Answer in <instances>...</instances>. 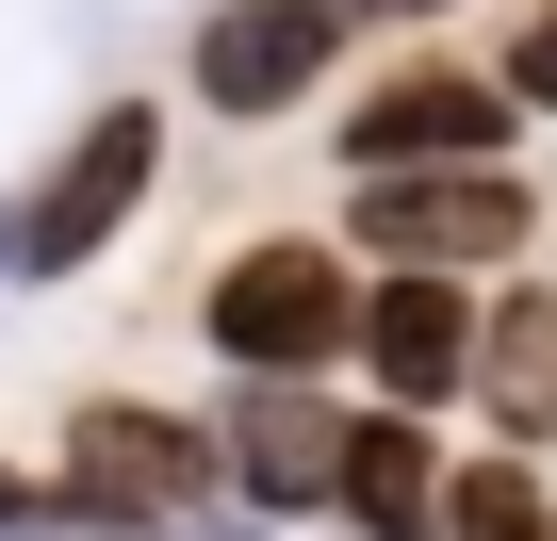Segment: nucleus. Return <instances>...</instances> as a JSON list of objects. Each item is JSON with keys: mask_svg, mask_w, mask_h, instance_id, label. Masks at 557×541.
<instances>
[{"mask_svg": "<svg viewBox=\"0 0 557 541\" xmlns=\"http://www.w3.org/2000/svg\"><path fill=\"white\" fill-rule=\"evenodd\" d=\"M361 296H377V280H361L329 230H262V246L213 262L197 345H213L230 378H329V361H361Z\"/></svg>", "mask_w": 557, "mask_h": 541, "instance_id": "nucleus-1", "label": "nucleus"}, {"mask_svg": "<svg viewBox=\"0 0 557 541\" xmlns=\"http://www.w3.org/2000/svg\"><path fill=\"white\" fill-rule=\"evenodd\" d=\"M524 230H541V197L508 164H394L345 197V262H377V280H492Z\"/></svg>", "mask_w": 557, "mask_h": 541, "instance_id": "nucleus-2", "label": "nucleus"}, {"mask_svg": "<svg viewBox=\"0 0 557 541\" xmlns=\"http://www.w3.org/2000/svg\"><path fill=\"white\" fill-rule=\"evenodd\" d=\"M213 492H230L213 427H181V410H148V394H83V410H66V476H50L66 525H197Z\"/></svg>", "mask_w": 557, "mask_h": 541, "instance_id": "nucleus-3", "label": "nucleus"}, {"mask_svg": "<svg viewBox=\"0 0 557 541\" xmlns=\"http://www.w3.org/2000/svg\"><path fill=\"white\" fill-rule=\"evenodd\" d=\"M148 181H164V99H99L66 132V164L17 197V262H34V280H83V262L148 213Z\"/></svg>", "mask_w": 557, "mask_h": 541, "instance_id": "nucleus-4", "label": "nucleus"}, {"mask_svg": "<svg viewBox=\"0 0 557 541\" xmlns=\"http://www.w3.org/2000/svg\"><path fill=\"white\" fill-rule=\"evenodd\" d=\"M508 66H459V50H426V66H377L361 99H345V164L361 181H394V164H508Z\"/></svg>", "mask_w": 557, "mask_h": 541, "instance_id": "nucleus-5", "label": "nucleus"}, {"mask_svg": "<svg viewBox=\"0 0 557 541\" xmlns=\"http://www.w3.org/2000/svg\"><path fill=\"white\" fill-rule=\"evenodd\" d=\"M345 34H361L345 0H213L197 17V99L213 115H296V99H329Z\"/></svg>", "mask_w": 557, "mask_h": 541, "instance_id": "nucleus-6", "label": "nucleus"}, {"mask_svg": "<svg viewBox=\"0 0 557 541\" xmlns=\"http://www.w3.org/2000/svg\"><path fill=\"white\" fill-rule=\"evenodd\" d=\"M345 394L329 378H230V427H213V459H230V492L246 508H329L345 492Z\"/></svg>", "mask_w": 557, "mask_h": 541, "instance_id": "nucleus-7", "label": "nucleus"}, {"mask_svg": "<svg viewBox=\"0 0 557 541\" xmlns=\"http://www.w3.org/2000/svg\"><path fill=\"white\" fill-rule=\"evenodd\" d=\"M475 280H377L361 296V378H377V410H443V394H475Z\"/></svg>", "mask_w": 557, "mask_h": 541, "instance_id": "nucleus-8", "label": "nucleus"}, {"mask_svg": "<svg viewBox=\"0 0 557 541\" xmlns=\"http://www.w3.org/2000/svg\"><path fill=\"white\" fill-rule=\"evenodd\" d=\"M329 508H345V541H443V443H426V410H361Z\"/></svg>", "mask_w": 557, "mask_h": 541, "instance_id": "nucleus-9", "label": "nucleus"}, {"mask_svg": "<svg viewBox=\"0 0 557 541\" xmlns=\"http://www.w3.org/2000/svg\"><path fill=\"white\" fill-rule=\"evenodd\" d=\"M475 410H492V459L557 443V296H492L475 312Z\"/></svg>", "mask_w": 557, "mask_h": 541, "instance_id": "nucleus-10", "label": "nucleus"}, {"mask_svg": "<svg viewBox=\"0 0 557 541\" xmlns=\"http://www.w3.org/2000/svg\"><path fill=\"white\" fill-rule=\"evenodd\" d=\"M443 541H557L541 459H459V476H443Z\"/></svg>", "mask_w": 557, "mask_h": 541, "instance_id": "nucleus-11", "label": "nucleus"}, {"mask_svg": "<svg viewBox=\"0 0 557 541\" xmlns=\"http://www.w3.org/2000/svg\"><path fill=\"white\" fill-rule=\"evenodd\" d=\"M508 99H524V115H557V0L508 34Z\"/></svg>", "mask_w": 557, "mask_h": 541, "instance_id": "nucleus-12", "label": "nucleus"}, {"mask_svg": "<svg viewBox=\"0 0 557 541\" xmlns=\"http://www.w3.org/2000/svg\"><path fill=\"white\" fill-rule=\"evenodd\" d=\"M181 541H262V525H246V508H197V525H181Z\"/></svg>", "mask_w": 557, "mask_h": 541, "instance_id": "nucleus-13", "label": "nucleus"}, {"mask_svg": "<svg viewBox=\"0 0 557 541\" xmlns=\"http://www.w3.org/2000/svg\"><path fill=\"white\" fill-rule=\"evenodd\" d=\"M345 17H459V0H345Z\"/></svg>", "mask_w": 557, "mask_h": 541, "instance_id": "nucleus-14", "label": "nucleus"}, {"mask_svg": "<svg viewBox=\"0 0 557 541\" xmlns=\"http://www.w3.org/2000/svg\"><path fill=\"white\" fill-rule=\"evenodd\" d=\"M0 525H34V476H0Z\"/></svg>", "mask_w": 557, "mask_h": 541, "instance_id": "nucleus-15", "label": "nucleus"}, {"mask_svg": "<svg viewBox=\"0 0 557 541\" xmlns=\"http://www.w3.org/2000/svg\"><path fill=\"white\" fill-rule=\"evenodd\" d=\"M0 262H17V213H0Z\"/></svg>", "mask_w": 557, "mask_h": 541, "instance_id": "nucleus-16", "label": "nucleus"}]
</instances>
